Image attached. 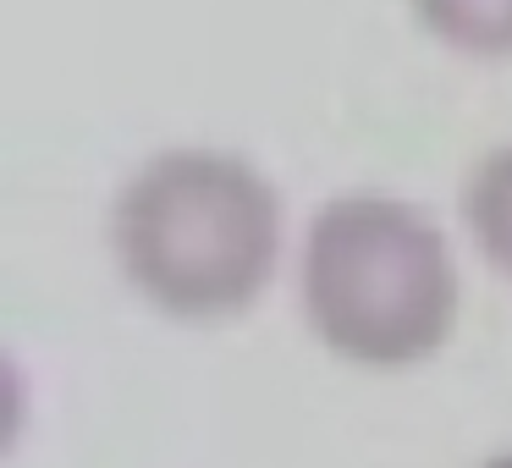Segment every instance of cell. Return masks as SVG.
Masks as SVG:
<instances>
[{"mask_svg":"<svg viewBox=\"0 0 512 468\" xmlns=\"http://www.w3.org/2000/svg\"><path fill=\"white\" fill-rule=\"evenodd\" d=\"M463 221L474 232L479 254L512 276V144L490 149L463 188Z\"/></svg>","mask_w":512,"mask_h":468,"instance_id":"cell-3","label":"cell"},{"mask_svg":"<svg viewBox=\"0 0 512 468\" xmlns=\"http://www.w3.org/2000/svg\"><path fill=\"white\" fill-rule=\"evenodd\" d=\"M413 12L463 56H512V0H413Z\"/></svg>","mask_w":512,"mask_h":468,"instance_id":"cell-4","label":"cell"},{"mask_svg":"<svg viewBox=\"0 0 512 468\" xmlns=\"http://www.w3.org/2000/svg\"><path fill=\"white\" fill-rule=\"evenodd\" d=\"M303 314L353 364H419L457 320L452 248L413 204L386 193L331 199L303 243Z\"/></svg>","mask_w":512,"mask_h":468,"instance_id":"cell-2","label":"cell"},{"mask_svg":"<svg viewBox=\"0 0 512 468\" xmlns=\"http://www.w3.org/2000/svg\"><path fill=\"white\" fill-rule=\"evenodd\" d=\"M485 468H512V452H501V457H490Z\"/></svg>","mask_w":512,"mask_h":468,"instance_id":"cell-5","label":"cell"},{"mask_svg":"<svg viewBox=\"0 0 512 468\" xmlns=\"http://www.w3.org/2000/svg\"><path fill=\"white\" fill-rule=\"evenodd\" d=\"M122 276L177 320H221L265 292L281 243L276 188L221 149L155 155L111 215Z\"/></svg>","mask_w":512,"mask_h":468,"instance_id":"cell-1","label":"cell"}]
</instances>
